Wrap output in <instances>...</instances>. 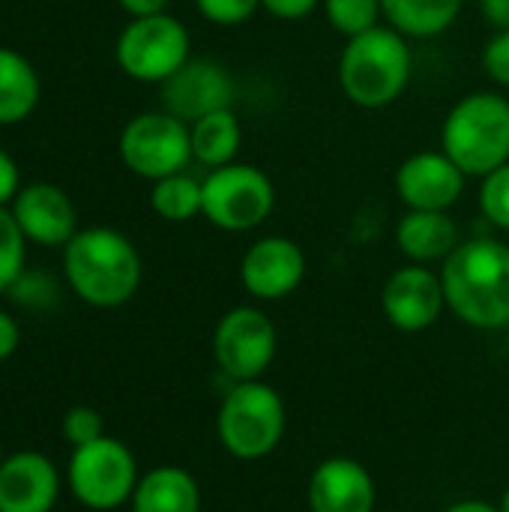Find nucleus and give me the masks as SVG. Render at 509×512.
Masks as SVG:
<instances>
[{
	"label": "nucleus",
	"instance_id": "f257e3e1",
	"mask_svg": "<svg viewBox=\"0 0 509 512\" xmlns=\"http://www.w3.org/2000/svg\"><path fill=\"white\" fill-rule=\"evenodd\" d=\"M447 309L474 330L509 327V246L492 237L459 243L441 264Z\"/></svg>",
	"mask_w": 509,
	"mask_h": 512
},
{
	"label": "nucleus",
	"instance_id": "f03ea898",
	"mask_svg": "<svg viewBox=\"0 0 509 512\" xmlns=\"http://www.w3.org/2000/svg\"><path fill=\"white\" fill-rule=\"evenodd\" d=\"M141 273L144 267L135 243L114 228H84L63 246L66 285L87 306H126L141 288Z\"/></svg>",
	"mask_w": 509,
	"mask_h": 512
},
{
	"label": "nucleus",
	"instance_id": "7ed1b4c3",
	"mask_svg": "<svg viewBox=\"0 0 509 512\" xmlns=\"http://www.w3.org/2000/svg\"><path fill=\"white\" fill-rule=\"evenodd\" d=\"M414 54L408 39L393 27H372L351 36L339 57V87L357 108H387L411 84Z\"/></svg>",
	"mask_w": 509,
	"mask_h": 512
},
{
	"label": "nucleus",
	"instance_id": "20e7f679",
	"mask_svg": "<svg viewBox=\"0 0 509 512\" xmlns=\"http://www.w3.org/2000/svg\"><path fill=\"white\" fill-rule=\"evenodd\" d=\"M441 150L462 168L465 177H489L509 162V99L492 90H477L459 99L444 126Z\"/></svg>",
	"mask_w": 509,
	"mask_h": 512
},
{
	"label": "nucleus",
	"instance_id": "39448f33",
	"mask_svg": "<svg viewBox=\"0 0 509 512\" xmlns=\"http://www.w3.org/2000/svg\"><path fill=\"white\" fill-rule=\"evenodd\" d=\"M288 429V408L276 387L264 381L234 384L216 414V435L237 462H261L273 456Z\"/></svg>",
	"mask_w": 509,
	"mask_h": 512
},
{
	"label": "nucleus",
	"instance_id": "423d86ee",
	"mask_svg": "<svg viewBox=\"0 0 509 512\" xmlns=\"http://www.w3.org/2000/svg\"><path fill=\"white\" fill-rule=\"evenodd\" d=\"M138 480L135 453L111 435L75 447L66 465V486L72 498L93 512H111L129 504Z\"/></svg>",
	"mask_w": 509,
	"mask_h": 512
},
{
	"label": "nucleus",
	"instance_id": "0eeeda50",
	"mask_svg": "<svg viewBox=\"0 0 509 512\" xmlns=\"http://www.w3.org/2000/svg\"><path fill=\"white\" fill-rule=\"evenodd\" d=\"M201 183H204L201 216L228 234L261 228L276 207L273 180L261 168L246 165V162L213 168L210 177Z\"/></svg>",
	"mask_w": 509,
	"mask_h": 512
},
{
	"label": "nucleus",
	"instance_id": "6e6552de",
	"mask_svg": "<svg viewBox=\"0 0 509 512\" xmlns=\"http://www.w3.org/2000/svg\"><path fill=\"white\" fill-rule=\"evenodd\" d=\"M114 57L132 81L165 84L189 60V30L168 12L132 18L117 36Z\"/></svg>",
	"mask_w": 509,
	"mask_h": 512
},
{
	"label": "nucleus",
	"instance_id": "1a4fd4ad",
	"mask_svg": "<svg viewBox=\"0 0 509 512\" xmlns=\"http://www.w3.org/2000/svg\"><path fill=\"white\" fill-rule=\"evenodd\" d=\"M120 159L123 165L144 180H162L186 171L192 162V135L189 123L168 111L135 114L120 132Z\"/></svg>",
	"mask_w": 509,
	"mask_h": 512
},
{
	"label": "nucleus",
	"instance_id": "9d476101",
	"mask_svg": "<svg viewBox=\"0 0 509 512\" xmlns=\"http://www.w3.org/2000/svg\"><path fill=\"white\" fill-rule=\"evenodd\" d=\"M279 351V333L258 306L228 309L213 330V360L234 381H261Z\"/></svg>",
	"mask_w": 509,
	"mask_h": 512
},
{
	"label": "nucleus",
	"instance_id": "9b49d317",
	"mask_svg": "<svg viewBox=\"0 0 509 512\" xmlns=\"http://www.w3.org/2000/svg\"><path fill=\"white\" fill-rule=\"evenodd\" d=\"M447 309L441 273L426 264L399 267L381 288V312L399 333H423Z\"/></svg>",
	"mask_w": 509,
	"mask_h": 512
},
{
	"label": "nucleus",
	"instance_id": "f8f14e48",
	"mask_svg": "<svg viewBox=\"0 0 509 512\" xmlns=\"http://www.w3.org/2000/svg\"><path fill=\"white\" fill-rule=\"evenodd\" d=\"M234 81L228 69L207 57H189L165 84H162V111L195 123L219 108H231Z\"/></svg>",
	"mask_w": 509,
	"mask_h": 512
},
{
	"label": "nucleus",
	"instance_id": "ddd939ff",
	"mask_svg": "<svg viewBox=\"0 0 509 512\" xmlns=\"http://www.w3.org/2000/svg\"><path fill=\"white\" fill-rule=\"evenodd\" d=\"M306 279V255L288 237L255 240L240 261V282L255 300H285Z\"/></svg>",
	"mask_w": 509,
	"mask_h": 512
},
{
	"label": "nucleus",
	"instance_id": "4468645a",
	"mask_svg": "<svg viewBox=\"0 0 509 512\" xmlns=\"http://www.w3.org/2000/svg\"><path fill=\"white\" fill-rule=\"evenodd\" d=\"M396 192L408 210H438L450 213V207L465 192L462 168L441 150H423L408 156L396 171Z\"/></svg>",
	"mask_w": 509,
	"mask_h": 512
},
{
	"label": "nucleus",
	"instance_id": "2eb2a0df",
	"mask_svg": "<svg viewBox=\"0 0 509 512\" xmlns=\"http://www.w3.org/2000/svg\"><path fill=\"white\" fill-rule=\"evenodd\" d=\"M309 512H378V489L369 468L351 456L318 462L306 483Z\"/></svg>",
	"mask_w": 509,
	"mask_h": 512
},
{
	"label": "nucleus",
	"instance_id": "dca6fc26",
	"mask_svg": "<svg viewBox=\"0 0 509 512\" xmlns=\"http://www.w3.org/2000/svg\"><path fill=\"white\" fill-rule=\"evenodd\" d=\"M21 234L27 243L45 249H63L78 234V213L72 198L54 183H30L21 186L15 201L9 204Z\"/></svg>",
	"mask_w": 509,
	"mask_h": 512
},
{
	"label": "nucleus",
	"instance_id": "f3484780",
	"mask_svg": "<svg viewBox=\"0 0 509 512\" xmlns=\"http://www.w3.org/2000/svg\"><path fill=\"white\" fill-rule=\"evenodd\" d=\"M60 498L57 465L33 450L6 456L0 465V512H51Z\"/></svg>",
	"mask_w": 509,
	"mask_h": 512
},
{
	"label": "nucleus",
	"instance_id": "a211bd4d",
	"mask_svg": "<svg viewBox=\"0 0 509 512\" xmlns=\"http://www.w3.org/2000/svg\"><path fill=\"white\" fill-rule=\"evenodd\" d=\"M459 225L450 213L408 210L396 225V246L411 264H444L459 249Z\"/></svg>",
	"mask_w": 509,
	"mask_h": 512
},
{
	"label": "nucleus",
	"instance_id": "6ab92c4d",
	"mask_svg": "<svg viewBox=\"0 0 509 512\" xmlns=\"http://www.w3.org/2000/svg\"><path fill=\"white\" fill-rule=\"evenodd\" d=\"M132 512H201V486L180 465H159L141 474L135 495L129 501Z\"/></svg>",
	"mask_w": 509,
	"mask_h": 512
},
{
	"label": "nucleus",
	"instance_id": "aec40b11",
	"mask_svg": "<svg viewBox=\"0 0 509 512\" xmlns=\"http://www.w3.org/2000/svg\"><path fill=\"white\" fill-rule=\"evenodd\" d=\"M42 96L39 72L15 48L0 45V126L27 120Z\"/></svg>",
	"mask_w": 509,
	"mask_h": 512
},
{
	"label": "nucleus",
	"instance_id": "412c9836",
	"mask_svg": "<svg viewBox=\"0 0 509 512\" xmlns=\"http://www.w3.org/2000/svg\"><path fill=\"white\" fill-rule=\"evenodd\" d=\"M462 3L465 0H381V12L405 39H432L459 21Z\"/></svg>",
	"mask_w": 509,
	"mask_h": 512
},
{
	"label": "nucleus",
	"instance_id": "4be33fe9",
	"mask_svg": "<svg viewBox=\"0 0 509 512\" xmlns=\"http://www.w3.org/2000/svg\"><path fill=\"white\" fill-rule=\"evenodd\" d=\"M189 135H192V159L207 168L231 165L243 144V126L234 108H219L189 123Z\"/></svg>",
	"mask_w": 509,
	"mask_h": 512
},
{
	"label": "nucleus",
	"instance_id": "5701e85b",
	"mask_svg": "<svg viewBox=\"0 0 509 512\" xmlns=\"http://www.w3.org/2000/svg\"><path fill=\"white\" fill-rule=\"evenodd\" d=\"M150 207L165 222H189L201 216L204 207V183L192 174L180 171L171 177H162L150 189Z\"/></svg>",
	"mask_w": 509,
	"mask_h": 512
},
{
	"label": "nucleus",
	"instance_id": "b1692460",
	"mask_svg": "<svg viewBox=\"0 0 509 512\" xmlns=\"http://www.w3.org/2000/svg\"><path fill=\"white\" fill-rule=\"evenodd\" d=\"M321 3H324V15L330 27L342 33L345 39L378 27L384 18L381 0H321Z\"/></svg>",
	"mask_w": 509,
	"mask_h": 512
},
{
	"label": "nucleus",
	"instance_id": "393cba45",
	"mask_svg": "<svg viewBox=\"0 0 509 512\" xmlns=\"http://www.w3.org/2000/svg\"><path fill=\"white\" fill-rule=\"evenodd\" d=\"M27 258V237L21 234L15 216L9 207H0V294H9V288L24 273Z\"/></svg>",
	"mask_w": 509,
	"mask_h": 512
},
{
	"label": "nucleus",
	"instance_id": "a878e982",
	"mask_svg": "<svg viewBox=\"0 0 509 512\" xmlns=\"http://www.w3.org/2000/svg\"><path fill=\"white\" fill-rule=\"evenodd\" d=\"M480 207H483V216L495 228L509 231V162L501 165L498 171H492L489 177H483Z\"/></svg>",
	"mask_w": 509,
	"mask_h": 512
},
{
	"label": "nucleus",
	"instance_id": "bb28decb",
	"mask_svg": "<svg viewBox=\"0 0 509 512\" xmlns=\"http://www.w3.org/2000/svg\"><path fill=\"white\" fill-rule=\"evenodd\" d=\"M60 432L63 438L75 447H84V444H93L105 435V426H102V414L96 408H87V405H78V408H69L63 414V423H60Z\"/></svg>",
	"mask_w": 509,
	"mask_h": 512
},
{
	"label": "nucleus",
	"instance_id": "cd10ccee",
	"mask_svg": "<svg viewBox=\"0 0 509 512\" xmlns=\"http://www.w3.org/2000/svg\"><path fill=\"white\" fill-rule=\"evenodd\" d=\"M195 6L201 18H207L210 24L237 27L261 9V0H195Z\"/></svg>",
	"mask_w": 509,
	"mask_h": 512
},
{
	"label": "nucleus",
	"instance_id": "c85d7f7f",
	"mask_svg": "<svg viewBox=\"0 0 509 512\" xmlns=\"http://www.w3.org/2000/svg\"><path fill=\"white\" fill-rule=\"evenodd\" d=\"M9 294L21 303V306H30V309H45L54 303L57 297V285L48 273H21L18 282L9 288Z\"/></svg>",
	"mask_w": 509,
	"mask_h": 512
},
{
	"label": "nucleus",
	"instance_id": "c756f323",
	"mask_svg": "<svg viewBox=\"0 0 509 512\" xmlns=\"http://www.w3.org/2000/svg\"><path fill=\"white\" fill-rule=\"evenodd\" d=\"M483 69L492 81L509 87V30H498L483 48Z\"/></svg>",
	"mask_w": 509,
	"mask_h": 512
},
{
	"label": "nucleus",
	"instance_id": "7c9ffc66",
	"mask_svg": "<svg viewBox=\"0 0 509 512\" xmlns=\"http://www.w3.org/2000/svg\"><path fill=\"white\" fill-rule=\"evenodd\" d=\"M18 192H21L18 165H15V159L6 150H0V207H9Z\"/></svg>",
	"mask_w": 509,
	"mask_h": 512
},
{
	"label": "nucleus",
	"instance_id": "2f4dec72",
	"mask_svg": "<svg viewBox=\"0 0 509 512\" xmlns=\"http://www.w3.org/2000/svg\"><path fill=\"white\" fill-rule=\"evenodd\" d=\"M321 0H261V9H267L273 18H282V21H297V18H306Z\"/></svg>",
	"mask_w": 509,
	"mask_h": 512
},
{
	"label": "nucleus",
	"instance_id": "473e14b6",
	"mask_svg": "<svg viewBox=\"0 0 509 512\" xmlns=\"http://www.w3.org/2000/svg\"><path fill=\"white\" fill-rule=\"evenodd\" d=\"M18 342H21V330H18L15 318L0 309V363L18 351Z\"/></svg>",
	"mask_w": 509,
	"mask_h": 512
},
{
	"label": "nucleus",
	"instance_id": "72a5a7b5",
	"mask_svg": "<svg viewBox=\"0 0 509 512\" xmlns=\"http://www.w3.org/2000/svg\"><path fill=\"white\" fill-rule=\"evenodd\" d=\"M120 9L129 15V18H144V15H159L168 9L171 0H117Z\"/></svg>",
	"mask_w": 509,
	"mask_h": 512
},
{
	"label": "nucleus",
	"instance_id": "f704fd0d",
	"mask_svg": "<svg viewBox=\"0 0 509 512\" xmlns=\"http://www.w3.org/2000/svg\"><path fill=\"white\" fill-rule=\"evenodd\" d=\"M480 12L495 30H509V0H480Z\"/></svg>",
	"mask_w": 509,
	"mask_h": 512
},
{
	"label": "nucleus",
	"instance_id": "c9c22d12",
	"mask_svg": "<svg viewBox=\"0 0 509 512\" xmlns=\"http://www.w3.org/2000/svg\"><path fill=\"white\" fill-rule=\"evenodd\" d=\"M444 512H501V510H498V504H489V501H480V498H465V501L450 504Z\"/></svg>",
	"mask_w": 509,
	"mask_h": 512
},
{
	"label": "nucleus",
	"instance_id": "e433bc0d",
	"mask_svg": "<svg viewBox=\"0 0 509 512\" xmlns=\"http://www.w3.org/2000/svg\"><path fill=\"white\" fill-rule=\"evenodd\" d=\"M498 510L509 512V486L504 489V495H501V501H498Z\"/></svg>",
	"mask_w": 509,
	"mask_h": 512
},
{
	"label": "nucleus",
	"instance_id": "4c0bfd02",
	"mask_svg": "<svg viewBox=\"0 0 509 512\" xmlns=\"http://www.w3.org/2000/svg\"><path fill=\"white\" fill-rule=\"evenodd\" d=\"M3 459H6V456H3V450H0V465H3Z\"/></svg>",
	"mask_w": 509,
	"mask_h": 512
},
{
	"label": "nucleus",
	"instance_id": "58836bf2",
	"mask_svg": "<svg viewBox=\"0 0 509 512\" xmlns=\"http://www.w3.org/2000/svg\"><path fill=\"white\" fill-rule=\"evenodd\" d=\"M378 512H402V510H378Z\"/></svg>",
	"mask_w": 509,
	"mask_h": 512
}]
</instances>
